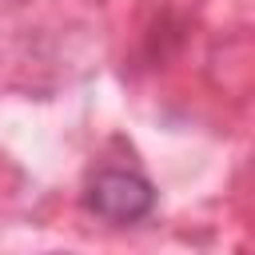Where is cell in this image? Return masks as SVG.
Wrapping results in <instances>:
<instances>
[{"label": "cell", "mask_w": 255, "mask_h": 255, "mask_svg": "<svg viewBox=\"0 0 255 255\" xmlns=\"http://www.w3.org/2000/svg\"><path fill=\"white\" fill-rule=\"evenodd\" d=\"M88 207L108 223H135L155 207V191L139 171L108 167L88 183Z\"/></svg>", "instance_id": "cell-1"}]
</instances>
